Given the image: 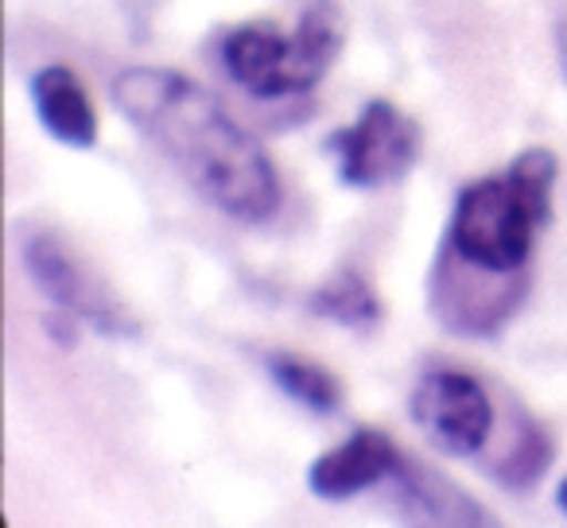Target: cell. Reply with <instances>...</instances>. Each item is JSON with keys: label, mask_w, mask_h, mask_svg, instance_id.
<instances>
[{"label": "cell", "mask_w": 567, "mask_h": 528, "mask_svg": "<svg viewBox=\"0 0 567 528\" xmlns=\"http://www.w3.org/2000/svg\"><path fill=\"white\" fill-rule=\"evenodd\" d=\"M412 424L435 451L451 458L478 455L494 432L489 393L463 370H432L412 389Z\"/></svg>", "instance_id": "obj_5"}, {"label": "cell", "mask_w": 567, "mask_h": 528, "mask_svg": "<svg viewBox=\"0 0 567 528\" xmlns=\"http://www.w3.org/2000/svg\"><path fill=\"white\" fill-rule=\"evenodd\" d=\"M556 55H559V71H564V82H567V17L559 20V28H556Z\"/></svg>", "instance_id": "obj_13"}, {"label": "cell", "mask_w": 567, "mask_h": 528, "mask_svg": "<svg viewBox=\"0 0 567 528\" xmlns=\"http://www.w3.org/2000/svg\"><path fill=\"white\" fill-rule=\"evenodd\" d=\"M401 463V451H396V443L385 432L358 427L347 443L323 451L308 466V489L316 497H323V501H350V497L393 478Z\"/></svg>", "instance_id": "obj_7"}, {"label": "cell", "mask_w": 567, "mask_h": 528, "mask_svg": "<svg viewBox=\"0 0 567 528\" xmlns=\"http://www.w3.org/2000/svg\"><path fill=\"white\" fill-rule=\"evenodd\" d=\"M347 20L334 0H311L292 32L272 20H249L221 35L226 74L260 102L296 97L316 90L342 55Z\"/></svg>", "instance_id": "obj_3"}, {"label": "cell", "mask_w": 567, "mask_h": 528, "mask_svg": "<svg viewBox=\"0 0 567 528\" xmlns=\"http://www.w3.org/2000/svg\"><path fill=\"white\" fill-rule=\"evenodd\" d=\"M559 159L548 148H525L505 175H486L458 190L447 245L474 269L520 277L533 257L536 234L551 221V190Z\"/></svg>", "instance_id": "obj_2"}, {"label": "cell", "mask_w": 567, "mask_h": 528, "mask_svg": "<svg viewBox=\"0 0 567 528\" xmlns=\"http://www.w3.org/2000/svg\"><path fill=\"white\" fill-rule=\"evenodd\" d=\"M32 105L40 125L66 148H94L97 113L71 66H43L32 79Z\"/></svg>", "instance_id": "obj_8"}, {"label": "cell", "mask_w": 567, "mask_h": 528, "mask_svg": "<svg viewBox=\"0 0 567 528\" xmlns=\"http://www.w3.org/2000/svg\"><path fill=\"white\" fill-rule=\"evenodd\" d=\"M110 94L203 203L237 221L276 214L280 179L272 159L206 86L172 66H128L113 79Z\"/></svg>", "instance_id": "obj_1"}, {"label": "cell", "mask_w": 567, "mask_h": 528, "mask_svg": "<svg viewBox=\"0 0 567 528\" xmlns=\"http://www.w3.org/2000/svg\"><path fill=\"white\" fill-rule=\"evenodd\" d=\"M24 269L28 277L35 280L43 296H48L55 308L79 315L82 323H90L94 331L113 334V339H125V334H136L133 319L117 308L110 292L97 288V280L82 269L74 252L66 249L59 237L51 234H28L24 237Z\"/></svg>", "instance_id": "obj_6"}, {"label": "cell", "mask_w": 567, "mask_h": 528, "mask_svg": "<svg viewBox=\"0 0 567 528\" xmlns=\"http://www.w3.org/2000/svg\"><path fill=\"white\" fill-rule=\"evenodd\" d=\"M393 482L404 520H416V525H494V517H486V509L471 494H463L455 482L432 474L427 466L401 463Z\"/></svg>", "instance_id": "obj_9"}, {"label": "cell", "mask_w": 567, "mask_h": 528, "mask_svg": "<svg viewBox=\"0 0 567 528\" xmlns=\"http://www.w3.org/2000/svg\"><path fill=\"white\" fill-rule=\"evenodd\" d=\"M268 373H272L280 393L300 401L303 408L323 412V416L339 412L342 401H347V389H342V381L334 377L331 370H323V365H316V362H303V358H296V354H272L268 358Z\"/></svg>", "instance_id": "obj_11"}, {"label": "cell", "mask_w": 567, "mask_h": 528, "mask_svg": "<svg viewBox=\"0 0 567 528\" xmlns=\"http://www.w3.org/2000/svg\"><path fill=\"white\" fill-rule=\"evenodd\" d=\"M420 125L393 102H370L354 125L331 136L339 179L354 190H378L412 172L420 156Z\"/></svg>", "instance_id": "obj_4"}, {"label": "cell", "mask_w": 567, "mask_h": 528, "mask_svg": "<svg viewBox=\"0 0 567 528\" xmlns=\"http://www.w3.org/2000/svg\"><path fill=\"white\" fill-rule=\"evenodd\" d=\"M556 505H559V509L567 513V478L559 482V489H556Z\"/></svg>", "instance_id": "obj_14"}, {"label": "cell", "mask_w": 567, "mask_h": 528, "mask_svg": "<svg viewBox=\"0 0 567 528\" xmlns=\"http://www.w3.org/2000/svg\"><path fill=\"white\" fill-rule=\"evenodd\" d=\"M43 323H48V334L59 342V346L74 350V342H79V327H74V323H79V315H71V311L59 308L55 315H48Z\"/></svg>", "instance_id": "obj_12"}, {"label": "cell", "mask_w": 567, "mask_h": 528, "mask_svg": "<svg viewBox=\"0 0 567 528\" xmlns=\"http://www.w3.org/2000/svg\"><path fill=\"white\" fill-rule=\"evenodd\" d=\"M311 311L319 319H331V323L354 327V331H370L385 315L373 284L354 269H339L327 284H319L311 292Z\"/></svg>", "instance_id": "obj_10"}]
</instances>
